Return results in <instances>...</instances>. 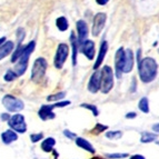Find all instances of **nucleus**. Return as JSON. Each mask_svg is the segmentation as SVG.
<instances>
[{
  "instance_id": "obj_1",
  "label": "nucleus",
  "mask_w": 159,
  "mask_h": 159,
  "mask_svg": "<svg viewBox=\"0 0 159 159\" xmlns=\"http://www.w3.org/2000/svg\"><path fill=\"white\" fill-rule=\"evenodd\" d=\"M138 74L143 84H149L154 81L158 74V64L154 58L145 57L138 64Z\"/></svg>"
},
{
  "instance_id": "obj_2",
  "label": "nucleus",
  "mask_w": 159,
  "mask_h": 159,
  "mask_svg": "<svg viewBox=\"0 0 159 159\" xmlns=\"http://www.w3.org/2000/svg\"><path fill=\"white\" fill-rule=\"evenodd\" d=\"M34 47H36V43L34 41H30L28 45H26V49H25L24 53L21 55V57L18 59V61L15 65L13 71L16 72L17 76L20 77L26 72L27 68H28V64H29V58L31 56V53L34 52Z\"/></svg>"
},
{
  "instance_id": "obj_3",
  "label": "nucleus",
  "mask_w": 159,
  "mask_h": 159,
  "mask_svg": "<svg viewBox=\"0 0 159 159\" xmlns=\"http://www.w3.org/2000/svg\"><path fill=\"white\" fill-rule=\"evenodd\" d=\"M48 62L45 58L39 57L34 60L31 69V80L34 84H40L41 80L45 77V74L47 71Z\"/></svg>"
},
{
  "instance_id": "obj_4",
  "label": "nucleus",
  "mask_w": 159,
  "mask_h": 159,
  "mask_svg": "<svg viewBox=\"0 0 159 159\" xmlns=\"http://www.w3.org/2000/svg\"><path fill=\"white\" fill-rule=\"evenodd\" d=\"M114 88V71L109 66H103L101 69V88L102 93H109Z\"/></svg>"
},
{
  "instance_id": "obj_5",
  "label": "nucleus",
  "mask_w": 159,
  "mask_h": 159,
  "mask_svg": "<svg viewBox=\"0 0 159 159\" xmlns=\"http://www.w3.org/2000/svg\"><path fill=\"white\" fill-rule=\"evenodd\" d=\"M2 105L9 112H19L25 108L24 101L12 95H6L2 98Z\"/></svg>"
},
{
  "instance_id": "obj_6",
  "label": "nucleus",
  "mask_w": 159,
  "mask_h": 159,
  "mask_svg": "<svg viewBox=\"0 0 159 159\" xmlns=\"http://www.w3.org/2000/svg\"><path fill=\"white\" fill-rule=\"evenodd\" d=\"M16 36H17V47L15 49V51L12 52V56H11V60H10L12 64L18 61V59L21 57L25 49H26V46L22 45L25 38H26V31H25L24 28H18L16 31Z\"/></svg>"
},
{
  "instance_id": "obj_7",
  "label": "nucleus",
  "mask_w": 159,
  "mask_h": 159,
  "mask_svg": "<svg viewBox=\"0 0 159 159\" xmlns=\"http://www.w3.org/2000/svg\"><path fill=\"white\" fill-rule=\"evenodd\" d=\"M8 126L17 134H25L27 131L26 119L21 114H15L13 116H11L10 120L8 121Z\"/></svg>"
},
{
  "instance_id": "obj_8",
  "label": "nucleus",
  "mask_w": 159,
  "mask_h": 159,
  "mask_svg": "<svg viewBox=\"0 0 159 159\" xmlns=\"http://www.w3.org/2000/svg\"><path fill=\"white\" fill-rule=\"evenodd\" d=\"M69 56V47L67 43H59L57 47L56 55H55V59H53V65L57 69H61L64 67L65 62H66L67 58Z\"/></svg>"
},
{
  "instance_id": "obj_9",
  "label": "nucleus",
  "mask_w": 159,
  "mask_h": 159,
  "mask_svg": "<svg viewBox=\"0 0 159 159\" xmlns=\"http://www.w3.org/2000/svg\"><path fill=\"white\" fill-rule=\"evenodd\" d=\"M125 67V49L124 47L118 48L115 55V74L117 78H121Z\"/></svg>"
},
{
  "instance_id": "obj_10",
  "label": "nucleus",
  "mask_w": 159,
  "mask_h": 159,
  "mask_svg": "<svg viewBox=\"0 0 159 159\" xmlns=\"http://www.w3.org/2000/svg\"><path fill=\"white\" fill-rule=\"evenodd\" d=\"M106 20H107L106 13L98 12L95 15L93 21V28H91V34H93V37H98L99 34H101L103 27H105V24H106Z\"/></svg>"
},
{
  "instance_id": "obj_11",
  "label": "nucleus",
  "mask_w": 159,
  "mask_h": 159,
  "mask_svg": "<svg viewBox=\"0 0 159 159\" xmlns=\"http://www.w3.org/2000/svg\"><path fill=\"white\" fill-rule=\"evenodd\" d=\"M88 90L91 93H97L101 88V70H95L88 81Z\"/></svg>"
},
{
  "instance_id": "obj_12",
  "label": "nucleus",
  "mask_w": 159,
  "mask_h": 159,
  "mask_svg": "<svg viewBox=\"0 0 159 159\" xmlns=\"http://www.w3.org/2000/svg\"><path fill=\"white\" fill-rule=\"evenodd\" d=\"M56 108L55 105H43L38 110V116L41 120L46 121L49 119H55L56 115L53 112V109Z\"/></svg>"
},
{
  "instance_id": "obj_13",
  "label": "nucleus",
  "mask_w": 159,
  "mask_h": 159,
  "mask_svg": "<svg viewBox=\"0 0 159 159\" xmlns=\"http://www.w3.org/2000/svg\"><path fill=\"white\" fill-rule=\"evenodd\" d=\"M80 51H81L86 57H87L88 60H93L95 58V43L93 40L87 39L86 41L80 45Z\"/></svg>"
},
{
  "instance_id": "obj_14",
  "label": "nucleus",
  "mask_w": 159,
  "mask_h": 159,
  "mask_svg": "<svg viewBox=\"0 0 159 159\" xmlns=\"http://www.w3.org/2000/svg\"><path fill=\"white\" fill-rule=\"evenodd\" d=\"M76 29H77V36H78V40H79V43L81 45L84 41L87 40L88 37V26H87V22L85 20H78L76 22Z\"/></svg>"
},
{
  "instance_id": "obj_15",
  "label": "nucleus",
  "mask_w": 159,
  "mask_h": 159,
  "mask_svg": "<svg viewBox=\"0 0 159 159\" xmlns=\"http://www.w3.org/2000/svg\"><path fill=\"white\" fill-rule=\"evenodd\" d=\"M70 43H71V48H72V66H76L77 65V57H78V52L80 50V43L78 37L75 34V32L70 34Z\"/></svg>"
},
{
  "instance_id": "obj_16",
  "label": "nucleus",
  "mask_w": 159,
  "mask_h": 159,
  "mask_svg": "<svg viewBox=\"0 0 159 159\" xmlns=\"http://www.w3.org/2000/svg\"><path fill=\"white\" fill-rule=\"evenodd\" d=\"M107 51H108V43H107L106 40H102V43L100 45V49H99V52H98V57H97V59L95 61V65H93V70H98L99 67L102 65L103 59H105V57L107 55Z\"/></svg>"
},
{
  "instance_id": "obj_17",
  "label": "nucleus",
  "mask_w": 159,
  "mask_h": 159,
  "mask_svg": "<svg viewBox=\"0 0 159 159\" xmlns=\"http://www.w3.org/2000/svg\"><path fill=\"white\" fill-rule=\"evenodd\" d=\"M134 61H135V57H134V52L131 49H126L125 50V67H124V74H128L133 70L134 68Z\"/></svg>"
},
{
  "instance_id": "obj_18",
  "label": "nucleus",
  "mask_w": 159,
  "mask_h": 159,
  "mask_svg": "<svg viewBox=\"0 0 159 159\" xmlns=\"http://www.w3.org/2000/svg\"><path fill=\"white\" fill-rule=\"evenodd\" d=\"M1 140L5 145H10L18 140V134L12 129H7L1 134Z\"/></svg>"
},
{
  "instance_id": "obj_19",
  "label": "nucleus",
  "mask_w": 159,
  "mask_h": 159,
  "mask_svg": "<svg viewBox=\"0 0 159 159\" xmlns=\"http://www.w3.org/2000/svg\"><path fill=\"white\" fill-rule=\"evenodd\" d=\"M75 143H76V145H77L79 148L88 151L89 154H95V152H96V149L93 148V146L87 140V139H85V138L77 137V138H76V140H75Z\"/></svg>"
},
{
  "instance_id": "obj_20",
  "label": "nucleus",
  "mask_w": 159,
  "mask_h": 159,
  "mask_svg": "<svg viewBox=\"0 0 159 159\" xmlns=\"http://www.w3.org/2000/svg\"><path fill=\"white\" fill-rule=\"evenodd\" d=\"M13 48H15V43L12 41H6L3 45L0 46V60L9 56L13 51Z\"/></svg>"
},
{
  "instance_id": "obj_21",
  "label": "nucleus",
  "mask_w": 159,
  "mask_h": 159,
  "mask_svg": "<svg viewBox=\"0 0 159 159\" xmlns=\"http://www.w3.org/2000/svg\"><path fill=\"white\" fill-rule=\"evenodd\" d=\"M55 146H56V139L53 137H47L41 141V150L45 152H52Z\"/></svg>"
},
{
  "instance_id": "obj_22",
  "label": "nucleus",
  "mask_w": 159,
  "mask_h": 159,
  "mask_svg": "<svg viewBox=\"0 0 159 159\" xmlns=\"http://www.w3.org/2000/svg\"><path fill=\"white\" fill-rule=\"evenodd\" d=\"M157 134L155 133H148V131H143L141 134V138H140V141L143 143H154L155 140H157Z\"/></svg>"
},
{
  "instance_id": "obj_23",
  "label": "nucleus",
  "mask_w": 159,
  "mask_h": 159,
  "mask_svg": "<svg viewBox=\"0 0 159 159\" xmlns=\"http://www.w3.org/2000/svg\"><path fill=\"white\" fill-rule=\"evenodd\" d=\"M56 26L60 31H66V30L69 28V22H68V20H67L66 17L61 16V17H59V18H57Z\"/></svg>"
},
{
  "instance_id": "obj_24",
  "label": "nucleus",
  "mask_w": 159,
  "mask_h": 159,
  "mask_svg": "<svg viewBox=\"0 0 159 159\" xmlns=\"http://www.w3.org/2000/svg\"><path fill=\"white\" fill-rule=\"evenodd\" d=\"M138 108L140 111H143V114H149L150 108H149V100L147 97H143L138 102Z\"/></svg>"
},
{
  "instance_id": "obj_25",
  "label": "nucleus",
  "mask_w": 159,
  "mask_h": 159,
  "mask_svg": "<svg viewBox=\"0 0 159 159\" xmlns=\"http://www.w3.org/2000/svg\"><path fill=\"white\" fill-rule=\"evenodd\" d=\"M66 97V93L65 91H60V93H53V95H49L47 97V101H61L62 99Z\"/></svg>"
},
{
  "instance_id": "obj_26",
  "label": "nucleus",
  "mask_w": 159,
  "mask_h": 159,
  "mask_svg": "<svg viewBox=\"0 0 159 159\" xmlns=\"http://www.w3.org/2000/svg\"><path fill=\"white\" fill-rule=\"evenodd\" d=\"M122 131L120 130H112V131H107L106 133V137L108 139H111V140H118L122 137Z\"/></svg>"
},
{
  "instance_id": "obj_27",
  "label": "nucleus",
  "mask_w": 159,
  "mask_h": 159,
  "mask_svg": "<svg viewBox=\"0 0 159 159\" xmlns=\"http://www.w3.org/2000/svg\"><path fill=\"white\" fill-rule=\"evenodd\" d=\"M17 78H18V76H17L16 72L13 71V69H9V70H7V72H6L5 76H3V79H5V81H7V82L13 81V80L17 79Z\"/></svg>"
},
{
  "instance_id": "obj_28",
  "label": "nucleus",
  "mask_w": 159,
  "mask_h": 159,
  "mask_svg": "<svg viewBox=\"0 0 159 159\" xmlns=\"http://www.w3.org/2000/svg\"><path fill=\"white\" fill-rule=\"evenodd\" d=\"M106 130H108V126H107V125H102V124L98 122V124H96V126L93 128L91 133L96 134V135H98V134L103 133V131H106Z\"/></svg>"
},
{
  "instance_id": "obj_29",
  "label": "nucleus",
  "mask_w": 159,
  "mask_h": 159,
  "mask_svg": "<svg viewBox=\"0 0 159 159\" xmlns=\"http://www.w3.org/2000/svg\"><path fill=\"white\" fill-rule=\"evenodd\" d=\"M80 107H81V108H85V109H88V110H90L95 117H97L99 115L98 108H97L95 105H91V103H81V105H80Z\"/></svg>"
},
{
  "instance_id": "obj_30",
  "label": "nucleus",
  "mask_w": 159,
  "mask_h": 159,
  "mask_svg": "<svg viewBox=\"0 0 159 159\" xmlns=\"http://www.w3.org/2000/svg\"><path fill=\"white\" fill-rule=\"evenodd\" d=\"M129 155L127 152H116V154H106V158L108 159H124L128 158Z\"/></svg>"
},
{
  "instance_id": "obj_31",
  "label": "nucleus",
  "mask_w": 159,
  "mask_h": 159,
  "mask_svg": "<svg viewBox=\"0 0 159 159\" xmlns=\"http://www.w3.org/2000/svg\"><path fill=\"white\" fill-rule=\"evenodd\" d=\"M30 140L34 143H38V141H40V140H43V133L31 134V135H30Z\"/></svg>"
},
{
  "instance_id": "obj_32",
  "label": "nucleus",
  "mask_w": 159,
  "mask_h": 159,
  "mask_svg": "<svg viewBox=\"0 0 159 159\" xmlns=\"http://www.w3.org/2000/svg\"><path fill=\"white\" fill-rule=\"evenodd\" d=\"M64 135L66 136L68 139H70V140H76V138L78 137L76 134L72 133V131H70V130H68V129H65L64 130Z\"/></svg>"
},
{
  "instance_id": "obj_33",
  "label": "nucleus",
  "mask_w": 159,
  "mask_h": 159,
  "mask_svg": "<svg viewBox=\"0 0 159 159\" xmlns=\"http://www.w3.org/2000/svg\"><path fill=\"white\" fill-rule=\"evenodd\" d=\"M70 103L71 102L69 100H61V101H58V102H55L53 105H55L56 108H64V107H66V106H69Z\"/></svg>"
},
{
  "instance_id": "obj_34",
  "label": "nucleus",
  "mask_w": 159,
  "mask_h": 159,
  "mask_svg": "<svg viewBox=\"0 0 159 159\" xmlns=\"http://www.w3.org/2000/svg\"><path fill=\"white\" fill-rule=\"evenodd\" d=\"M136 89H137V79L134 77L133 81H131V86H130V93H135Z\"/></svg>"
},
{
  "instance_id": "obj_35",
  "label": "nucleus",
  "mask_w": 159,
  "mask_h": 159,
  "mask_svg": "<svg viewBox=\"0 0 159 159\" xmlns=\"http://www.w3.org/2000/svg\"><path fill=\"white\" fill-rule=\"evenodd\" d=\"M10 118H11V116L9 114H6V112H5V114L1 115V119H2L3 121H7V122H8L9 120H10Z\"/></svg>"
},
{
  "instance_id": "obj_36",
  "label": "nucleus",
  "mask_w": 159,
  "mask_h": 159,
  "mask_svg": "<svg viewBox=\"0 0 159 159\" xmlns=\"http://www.w3.org/2000/svg\"><path fill=\"white\" fill-rule=\"evenodd\" d=\"M136 117H137V114H136V112H128L127 115H126V118H127V119H134V118H136Z\"/></svg>"
},
{
  "instance_id": "obj_37",
  "label": "nucleus",
  "mask_w": 159,
  "mask_h": 159,
  "mask_svg": "<svg viewBox=\"0 0 159 159\" xmlns=\"http://www.w3.org/2000/svg\"><path fill=\"white\" fill-rule=\"evenodd\" d=\"M129 159H146V158H145V156H143V155L137 154V155H133V156H130Z\"/></svg>"
},
{
  "instance_id": "obj_38",
  "label": "nucleus",
  "mask_w": 159,
  "mask_h": 159,
  "mask_svg": "<svg viewBox=\"0 0 159 159\" xmlns=\"http://www.w3.org/2000/svg\"><path fill=\"white\" fill-rule=\"evenodd\" d=\"M141 49H138L137 50V64H139L141 61Z\"/></svg>"
},
{
  "instance_id": "obj_39",
  "label": "nucleus",
  "mask_w": 159,
  "mask_h": 159,
  "mask_svg": "<svg viewBox=\"0 0 159 159\" xmlns=\"http://www.w3.org/2000/svg\"><path fill=\"white\" fill-rule=\"evenodd\" d=\"M96 2L98 3L99 6H105L109 2V0H96Z\"/></svg>"
},
{
  "instance_id": "obj_40",
  "label": "nucleus",
  "mask_w": 159,
  "mask_h": 159,
  "mask_svg": "<svg viewBox=\"0 0 159 159\" xmlns=\"http://www.w3.org/2000/svg\"><path fill=\"white\" fill-rule=\"evenodd\" d=\"M152 131H155V134H159V122L152 126Z\"/></svg>"
},
{
  "instance_id": "obj_41",
  "label": "nucleus",
  "mask_w": 159,
  "mask_h": 159,
  "mask_svg": "<svg viewBox=\"0 0 159 159\" xmlns=\"http://www.w3.org/2000/svg\"><path fill=\"white\" fill-rule=\"evenodd\" d=\"M6 43V37H2V38H0V46L3 45V43Z\"/></svg>"
},
{
  "instance_id": "obj_42",
  "label": "nucleus",
  "mask_w": 159,
  "mask_h": 159,
  "mask_svg": "<svg viewBox=\"0 0 159 159\" xmlns=\"http://www.w3.org/2000/svg\"><path fill=\"white\" fill-rule=\"evenodd\" d=\"M52 154H53V156H55V159H57V158H58V156H59V155H58V152H57V151L55 150V149H53V150H52Z\"/></svg>"
},
{
  "instance_id": "obj_43",
  "label": "nucleus",
  "mask_w": 159,
  "mask_h": 159,
  "mask_svg": "<svg viewBox=\"0 0 159 159\" xmlns=\"http://www.w3.org/2000/svg\"><path fill=\"white\" fill-rule=\"evenodd\" d=\"M90 159H108V158H102V157H100V156H95V157H93V158H90Z\"/></svg>"
}]
</instances>
